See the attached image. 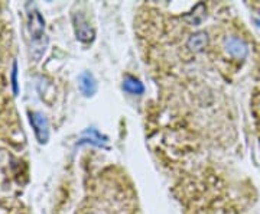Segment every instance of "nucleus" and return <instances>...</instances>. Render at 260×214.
<instances>
[{
    "mask_svg": "<svg viewBox=\"0 0 260 214\" xmlns=\"http://www.w3.org/2000/svg\"><path fill=\"white\" fill-rule=\"evenodd\" d=\"M29 30L32 38V51L35 55V51L39 49V55L44 54L45 45H44V37H45V22L38 10H34L29 13Z\"/></svg>",
    "mask_w": 260,
    "mask_h": 214,
    "instance_id": "obj_1",
    "label": "nucleus"
},
{
    "mask_svg": "<svg viewBox=\"0 0 260 214\" xmlns=\"http://www.w3.org/2000/svg\"><path fill=\"white\" fill-rule=\"evenodd\" d=\"M29 119H30V125L34 128V132L37 135L39 143H47L48 138H49V125H48L47 117L42 113L32 112L29 113Z\"/></svg>",
    "mask_w": 260,
    "mask_h": 214,
    "instance_id": "obj_2",
    "label": "nucleus"
},
{
    "mask_svg": "<svg viewBox=\"0 0 260 214\" xmlns=\"http://www.w3.org/2000/svg\"><path fill=\"white\" fill-rule=\"evenodd\" d=\"M224 48L227 54L236 59H244L249 54V47L247 44L239 37H229L224 42Z\"/></svg>",
    "mask_w": 260,
    "mask_h": 214,
    "instance_id": "obj_3",
    "label": "nucleus"
},
{
    "mask_svg": "<svg viewBox=\"0 0 260 214\" xmlns=\"http://www.w3.org/2000/svg\"><path fill=\"white\" fill-rule=\"evenodd\" d=\"M74 26H75V34H77V38L83 42H90L94 39V30L90 28V25L87 23V20L78 15V16H74Z\"/></svg>",
    "mask_w": 260,
    "mask_h": 214,
    "instance_id": "obj_4",
    "label": "nucleus"
},
{
    "mask_svg": "<svg viewBox=\"0 0 260 214\" xmlns=\"http://www.w3.org/2000/svg\"><path fill=\"white\" fill-rule=\"evenodd\" d=\"M80 88L85 97H91L97 91V81L91 73L85 71L80 75Z\"/></svg>",
    "mask_w": 260,
    "mask_h": 214,
    "instance_id": "obj_5",
    "label": "nucleus"
},
{
    "mask_svg": "<svg viewBox=\"0 0 260 214\" xmlns=\"http://www.w3.org/2000/svg\"><path fill=\"white\" fill-rule=\"evenodd\" d=\"M207 42H208L207 34H205V32H197L192 37H189L186 45H188V48H189L192 52H200L203 48H205Z\"/></svg>",
    "mask_w": 260,
    "mask_h": 214,
    "instance_id": "obj_6",
    "label": "nucleus"
},
{
    "mask_svg": "<svg viewBox=\"0 0 260 214\" xmlns=\"http://www.w3.org/2000/svg\"><path fill=\"white\" fill-rule=\"evenodd\" d=\"M123 90L130 94H143L145 87H143V84L140 83L138 78L127 75L124 78V81H123Z\"/></svg>",
    "mask_w": 260,
    "mask_h": 214,
    "instance_id": "obj_7",
    "label": "nucleus"
},
{
    "mask_svg": "<svg viewBox=\"0 0 260 214\" xmlns=\"http://www.w3.org/2000/svg\"><path fill=\"white\" fill-rule=\"evenodd\" d=\"M205 16V8L204 5H197L194 8V10L188 15V20L191 25H200L203 22V19Z\"/></svg>",
    "mask_w": 260,
    "mask_h": 214,
    "instance_id": "obj_8",
    "label": "nucleus"
},
{
    "mask_svg": "<svg viewBox=\"0 0 260 214\" xmlns=\"http://www.w3.org/2000/svg\"><path fill=\"white\" fill-rule=\"evenodd\" d=\"M84 135H85V136H88L87 142H91V143L97 145V146H106L107 138L102 136L99 132L95 131V129H88V131H85V133H84Z\"/></svg>",
    "mask_w": 260,
    "mask_h": 214,
    "instance_id": "obj_9",
    "label": "nucleus"
},
{
    "mask_svg": "<svg viewBox=\"0 0 260 214\" xmlns=\"http://www.w3.org/2000/svg\"><path fill=\"white\" fill-rule=\"evenodd\" d=\"M16 71H18V68H16V64H13V73H12V83H13V90H15V93H18V83H16Z\"/></svg>",
    "mask_w": 260,
    "mask_h": 214,
    "instance_id": "obj_10",
    "label": "nucleus"
},
{
    "mask_svg": "<svg viewBox=\"0 0 260 214\" xmlns=\"http://www.w3.org/2000/svg\"><path fill=\"white\" fill-rule=\"evenodd\" d=\"M90 214H103V213H97V211H93V213H90Z\"/></svg>",
    "mask_w": 260,
    "mask_h": 214,
    "instance_id": "obj_11",
    "label": "nucleus"
}]
</instances>
